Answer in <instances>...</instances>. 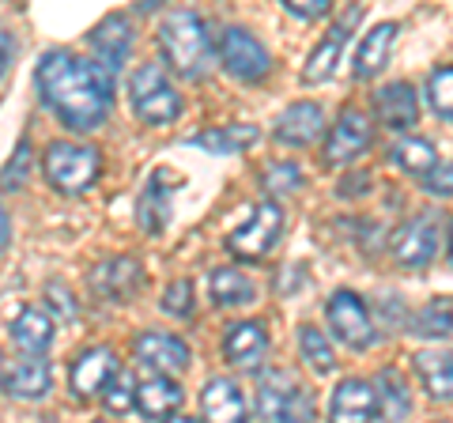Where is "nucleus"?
I'll use <instances>...</instances> for the list:
<instances>
[{"instance_id":"393cba45","label":"nucleus","mask_w":453,"mask_h":423,"mask_svg":"<svg viewBox=\"0 0 453 423\" xmlns=\"http://www.w3.org/2000/svg\"><path fill=\"white\" fill-rule=\"evenodd\" d=\"M261 140V129L257 125H216V129H204V133H193L186 144L201 148L208 155H238L253 148Z\"/></svg>"},{"instance_id":"4c0bfd02","label":"nucleus","mask_w":453,"mask_h":423,"mask_svg":"<svg viewBox=\"0 0 453 423\" xmlns=\"http://www.w3.org/2000/svg\"><path fill=\"white\" fill-rule=\"evenodd\" d=\"M283 12L299 19H321L333 12V0H283Z\"/></svg>"},{"instance_id":"7c9ffc66","label":"nucleus","mask_w":453,"mask_h":423,"mask_svg":"<svg viewBox=\"0 0 453 423\" xmlns=\"http://www.w3.org/2000/svg\"><path fill=\"white\" fill-rule=\"evenodd\" d=\"M299 348H303V359L314 374H329L336 366V356H333V344L318 326H303L299 329Z\"/></svg>"},{"instance_id":"1a4fd4ad","label":"nucleus","mask_w":453,"mask_h":423,"mask_svg":"<svg viewBox=\"0 0 453 423\" xmlns=\"http://www.w3.org/2000/svg\"><path fill=\"white\" fill-rule=\"evenodd\" d=\"M442 242V223H438L434 212H419L416 219H408L401 235L393 238V258L404 265V269H423Z\"/></svg>"},{"instance_id":"e433bc0d","label":"nucleus","mask_w":453,"mask_h":423,"mask_svg":"<svg viewBox=\"0 0 453 423\" xmlns=\"http://www.w3.org/2000/svg\"><path fill=\"white\" fill-rule=\"evenodd\" d=\"M423 189H427L431 196H453V159L438 163L434 171L423 178Z\"/></svg>"},{"instance_id":"72a5a7b5","label":"nucleus","mask_w":453,"mask_h":423,"mask_svg":"<svg viewBox=\"0 0 453 423\" xmlns=\"http://www.w3.org/2000/svg\"><path fill=\"white\" fill-rule=\"evenodd\" d=\"M159 310H163V314H170V318H189L193 314V284L186 276L174 280V284H166Z\"/></svg>"},{"instance_id":"c756f323","label":"nucleus","mask_w":453,"mask_h":423,"mask_svg":"<svg viewBox=\"0 0 453 423\" xmlns=\"http://www.w3.org/2000/svg\"><path fill=\"white\" fill-rule=\"evenodd\" d=\"M208 291H211V303L216 306H246V303H253V295H257L253 280L238 269H216L208 276Z\"/></svg>"},{"instance_id":"20e7f679","label":"nucleus","mask_w":453,"mask_h":423,"mask_svg":"<svg viewBox=\"0 0 453 423\" xmlns=\"http://www.w3.org/2000/svg\"><path fill=\"white\" fill-rule=\"evenodd\" d=\"M129 103H133V114L144 125H170L181 114V98L174 88H170L163 65H155V61H144L133 73Z\"/></svg>"},{"instance_id":"9b49d317","label":"nucleus","mask_w":453,"mask_h":423,"mask_svg":"<svg viewBox=\"0 0 453 423\" xmlns=\"http://www.w3.org/2000/svg\"><path fill=\"white\" fill-rule=\"evenodd\" d=\"M118 356H113L110 348H91L83 351L80 359H73V366H68V386H73L76 397H103V389L118 378Z\"/></svg>"},{"instance_id":"aec40b11","label":"nucleus","mask_w":453,"mask_h":423,"mask_svg":"<svg viewBox=\"0 0 453 423\" xmlns=\"http://www.w3.org/2000/svg\"><path fill=\"white\" fill-rule=\"evenodd\" d=\"M53 389V374H50V363L46 359H16L4 366V393L16 401H38L46 397V393Z\"/></svg>"},{"instance_id":"ddd939ff","label":"nucleus","mask_w":453,"mask_h":423,"mask_svg":"<svg viewBox=\"0 0 453 423\" xmlns=\"http://www.w3.org/2000/svg\"><path fill=\"white\" fill-rule=\"evenodd\" d=\"M133 356L155 374H181L189 366V344L174 333H140L133 341Z\"/></svg>"},{"instance_id":"bb28decb","label":"nucleus","mask_w":453,"mask_h":423,"mask_svg":"<svg viewBox=\"0 0 453 423\" xmlns=\"http://www.w3.org/2000/svg\"><path fill=\"white\" fill-rule=\"evenodd\" d=\"M416 371L434 401H453V351H442V348L419 351Z\"/></svg>"},{"instance_id":"423d86ee","label":"nucleus","mask_w":453,"mask_h":423,"mask_svg":"<svg viewBox=\"0 0 453 423\" xmlns=\"http://www.w3.org/2000/svg\"><path fill=\"white\" fill-rule=\"evenodd\" d=\"M280 231H283V212H280V204L273 201V196H268V201H257V208L250 212V219L242 223V227H234L231 235H226V250L242 261H257L276 246Z\"/></svg>"},{"instance_id":"79ce46f5","label":"nucleus","mask_w":453,"mask_h":423,"mask_svg":"<svg viewBox=\"0 0 453 423\" xmlns=\"http://www.w3.org/2000/svg\"><path fill=\"white\" fill-rule=\"evenodd\" d=\"M163 423H201V419H196V416H181V412H178V416H170V419H163Z\"/></svg>"},{"instance_id":"6e6552de","label":"nucleus","mask_w":453,"mask_h":423,"mask_svg":"<svg viewBox=\"0 0 453 423\" xmlns=\"http://www.w3.org/2000/svg\"><path fill=\"white\" fill-rule=\"evenodd\" d=\"M325 314H329V329H333L348 348L363 351V348H371V344L378 341V329H374L371 314H366V303L359 299L356 291L340 288L333 299H329V306H325Z\"/></svg>"},{"instance_id":"4be33fe9","label":"nucleus","mask_w":453,"mask_h":423,"mask_svg":"<svg viewBox=\"0 0 453 423\" xmlns=\"http://www.w3.org/2000/svg\"><path fill=\"white\" fill-rule=\"evenodd\" d=\"M12 341H16L19 351H27V356L42 359L53 344V321H50V310H38V306H23L16 321L8 326Z\"/></svg>"},{"instance_id":"0eeeda50","label":"nucleus","mask_w":453,"mask_h":423,"mask_svg":"<svg viewBox=\"0 0 453 423\" xmlns=\"http://www.w3.org/2000/svg\"><path fill=\"white\" fill-rule=\"evenodd\" d=\"M219 61H223L226 73L246 80V83H257V80H265L268 73H273V58H268V50L246 31V27H226L223 31Z\"/></svg>"},{"instance_id":"b1692460","label":"nucleus","mask_w":453,"mask_h":423,"mask_svg":"<svg viewBox=\"0 0 453 423\" xmlns=\"http://www.w3.org/2000/svg\"><path fill=\"white\" fill-rule=\"evenodd\" d=\"M181 401H186V393H181V386L166 374H155L148 382H140V389H136V408H140V416H148V419L178 416Z\"/></svg>"},{"instance_id":"a19ab883","label":"nucleus","mask_w":453,"mask_h":423,"mask_svg":"<svg viewBox=\"0 0 453 423\" xmlns=\"http://www.w3.org/2000/svg\"><path fill=\"white\" fill-rule=\"evenodd\" d=\"M0 227H4V250L12 246V219H8V212H4V219H0Z\"/></svg>"},{"instance_id":"ea45409f","label":"nucleus","mask_w":453,"mask_h":423,"mask_svg":"<svg viewBox=\"0 0 453 423\" xmlns=\"http://www.w3.org/2000/svg\"><path fill=\"white\" fill-rule=\"evenodd\" d=\"M0 42H4V65H0V73L8 76V68H12V31L0 35Z\"/></svg>"},{"instance_id":"39448f33","label":"nucleus","mask_w":453,"mask_h":423,"mask_svg":"<svg viewBox=\"0 0 453 423\" xmlns=\"http://www.w3.org/2000/svg\"><path fill=\"white\" fill-rule=\"evenodd\" d=\"M46 178L57 193H83L98 178V151L91 144H76V140H57L46 148Z\"/></svg>"},{"instance_id":"f03ea898","label":"nucleus","mask_w":453,"mask_h":423,"mask_svg":"<svg viewBox=\"0 0 453 423\" xmlns=\"http://www.w3.org/2000/svg\"><path fill=\"white\" fill-rule=\"evenodd\" d=\"M159 50L170 65V73H178L181 80H204L211 65V38L204 31V19L196 12H166V19L159 23Z\"/></svg>"},{"instance_id":"5701e85b","label":"nucleus","mask_w":453,"mask_h":423,"mask_svg":"<svg viewBox=\"0 0 453 423\" xmlns=\"http://www.w3.org/2000/svg\"><path fill=\"white\" fill-rule=\"evenodd\" d=\"M393 38H396V23H378L363 35L356 58H351V73H356V80H374L381 68H386Z\"/></svg>"},{"instance_id":"473e14b6","label":"nucleus","mask_w":453,"mask_h":423,"mask_svg":"<svg viewBox=\"0 0 453 423\" xmlns=\"http://www.w3.org/2000/svg\"><path fill=\"white\" fill-rule=\"evenodd\" d=\"M136 382H133V374L129 371H118V378L103 389V404H106V412H129V408L136 404Z\"/></svg>"},{"instance_id":"f8f14e48","label":"nucleus","mask_w":453,"mask_h":423,"mask_svg":"<svg viewBox=\"0 0 453 423\" xmlns=\"http://www.w3.org/2000/svg\"><path fill=\"white\" fill-rule=\"evenodd\" d=\"M88 42H91L95 65H103L106 73L113 76L125 61H129V50H133V19L121 16V12H113V16H106L103 23L95 27Z\"/></svg>"},{"instance_id":"f3484780","label":"nucleus","mask_w":453,"mask_h":423,"mask_svg":"<svg viewBox=\"0 0 453 423\" xmlns=\"http://www.w3.org/2000/svg\"><path fill=\"white\" fill-rule=\"evenodd\" d=\"M374 114L393 133H408V129H412V125L419 121V103H416L412 83H404V80L386 83V88L374 95Z\"/></svg>"},{"instance_id":"58836bf2","label":"nucleus","mask_w":453,"mask_h":423,"mask_svg":"<svg viewBox=\"0 0 453 423\" xmlns=\"http://www.w3.org/2000/svg\"><path fill=\"white\" fill-rule=\"evenodd\" d=\"M50 303H53V310H57L61 318H68V321L76 318V299L68 295L65 284H50V288H46V306H50Z\"/></svg>"},{"instance_id":"37998d69","label":"nucleus","mask_w":453,"mask_h":423,"mask_svg":"<svg viewBox=\"0 0 453 423\" xmlns=\"http://www.w3.org/2000/svg\"><path fill=\"white\" fill-rule=\"evenodd\" d=\"M449 253H453V227H449Z\"/></svg>"},{"instance_id":"7ed1b4c3","label":"nucleus","mask_w":453,"mask_h":423,"mask_svg":"<svg viewBox=\"0 0 453 423\" xmlns=\"http://www.w3.org/2000/svg\"><path fill=\"white\" fill-rule=\"evenodd\" d=\"M257 416L265 423H310L314 408H310V393L288 371L265 366L257 378Z\"/></svg>"},{"instance_id":"c85d7f7f","label":"nucleus","mask_w":453,"mask_h":423,"mask_svg":"<svg viewBox=\"0 0 453 423\" xmlns=\"http://www.w3.org/2000/svg\"><path fill=\"white\" fill-rule=\"evenodd\" d=\"M389 159H393V166H401L404 174H423L427 178L438 166V151H434L431 140L404 136V140H396V144L389 148Z\"/></svg>"},{"instance_id":"6ab92c4d","label":"nucleus","mask_w":453,"mask_h":423,"mask_svg":"<svg viewBox=\"0 0 453 423\" xmlns=\"http://www.w3.org/2000/svg\"><path fill=\"white\" fill-rule=\"evenodd\" d=\"M321 106L318 103H291L283 114L276 118V144L283 148H310L321 136Z\"/></svg>"},{"instance_id":"f257e3e1","label":"nucleus","mask_w":453,"mask_h":423,"mask_svg":"<svg viewBox=\"0 0 453 423\" xmlns=\"http://www.w3.org/2000/svg\"><path fill=\"white\" fill-rule=\"evenodd\" d=\"M35 88L50 114L73 133L98 129L113 110V76L103 65L53 50L35 68Z\"/></svg>"},{"instance_id":"dca6fc26","label":"nucleus","mask_w":453,"mask_h":423,"mask_svg":"<svg viewBox=\"0 0 453 423\" xmlns=\"http://www.w3.org/2000/svg\"><path fill=\"white\" fill-rule=\"evenodd\" d=\"M359 16H363V4H356L344 19L329 27V35H325V38L318 42V50L310 53V61H306V68H303V83H325V80H329V76L336 73V65H340V50H344V38H348L351 27L359 23Z\"/></svg>"},{"instance_id":"2f4dec72","label":"nucleus","mask_w":453,"mask_h":423,"mask_svg":"<svg viewBox=\"0 0 453 423\" xmlns=\"http://www.w3.org/2000/svg\"><path fill=\"white\" fill-rule=\"evenodd\" d=\"M427 98H431V110L442 121H453V65L449 68H434L431 80H427Z\"/></svg>"},{"instance_id":"2eb2a0df","label":"nucleus","mask_w":453,"mask_h":423,"mask_svg":"<svg viewBox=\"0 0 453 423\" xmlns=\"http://www.w3.org/2000/svg\"><path fill=\"white\" fill-rule=\"evenodd\" d=\"M144 284V269L133 258H110L91 269V291L106 303H125Z\"/></svg>"},{"instance_id":"a211bd4d","label":"nucleus","mask_w":453,"mask_h":423,"mask_svg":"<svg viewBox=\"0 0 453 423\" xmlns=\"http://www.w3.org/2000/svg\"><path fill=\"white\" fill-rule=\"evenodd\" d=\"M223 356L238 371H257L268 356V336L261 321H238L223 336Z\"/></svg>"},{"instance_id":"9d476101","label":"nucleus","mask_w":453,"mask_h":423,"mask_svg":"<svg viewBox=\"0 0 453 423\" xmlns=\"http://www.w3.org/2000/svg\"><path fill=\"white\" fill-rule=\"evenodd\" d=\"M366 144H371V118L356 106H344L336 125L329 129V140H325V163H333V166L356 163L366 151Z\"/></svg>"},{"instance_id":"c9c22d12","label":"nucleus","mask_w":453,"mask_h":423,"mask_svg":"<svg viewBox=\"0 0 453 423\" xmlns=\"http://www.w3.org/2000/svg\"><path fill=\"white\" fill-rule=\"evenodd\" d=\"M27 163H31V144H27V140H19V148L12 151V159H8V166H4V189H8V193L23 186Z\"/></svg>"},{"instance_id":"cd10ccee","label":"nucleus","mask_w":453,"mask_h":423,"mask_svg":"<svg viewBox=\"0 0 453 423\" xmlns=\"http://www.w3.org/2000/svg\"><path fill=\"white\" fill-rule=\"evenodd\" d=\"M136 219H140V227L151 231V235H159L166 227V219H170V186H166V174H151V181L144 186V193H140V201H136Z\"/></svg>"},{"instance_id":"c03bdc74","label":"nucleus","mask_w":453,"mask_h":423,"mask_svg":"<svg viewBox=\"0 0 453 423\" xmlns=\"http://www.w3.org/2000/svg\"><path fill=\"white\" fill-rule=\"evenodd\" d=\"M95 423H103V419H95Z\"/></svg>"},{"instance_id":"f704fd0d","label":"nucleus","mask_w":453,"mask_h":423,"mask_svg":"<svg viewBox=\"0 0 453 423\" xmlns=\"http://www.w3.org/2000/svg\"><path fill=\"white\" fill-rule=\"evenodd\" d=\"M261 186H265L268 193H291V189L303 186V171H299L295 163H273V166H265Z\"/></svg>"},{"instance_id":"412c9836","label":"nucleus","mask_w":453,"mask_h":423,"mask_svg":"<svg viewBox=\"0 0 453 423\" xmlns=\"http://www.w3.org/2000/svg\"><path fill=\"white\" fill-rule=\"evenodd\" d=\"M201 404H204L208 423H250L246 397L231 378H211V382L201 389Z\"/></svg>"},{"instance_id":"a878e982","label":"nucleus","mask_w":453,"mask_h":423,"mask_svg":"<svg viewBox=\"0 0 453 423\" xmlns=\"http://www.w3.org/2000/svg\"><path fill=\"white\" fill-rule=\"evenodd\" d=\"M378 416L386 423H401L408 419V412H412V389H408V378L396 371V366H386V371L378 374Z\"/></svg>"},{"instance_id":"4468645a","label":"nucleus","mask_w":453,"mask_h":423,"mask_svg":"<svg viewBox=\"0 0 453 423\" xmlns=\"http://www.w3.org/2000/svg\"><path fill=\"white\" fill-rule=\"evenodd\" d=\"M378 416V389L366 378H344L333 389L329 423H371Z\"/></svg>"}]
</instances>
